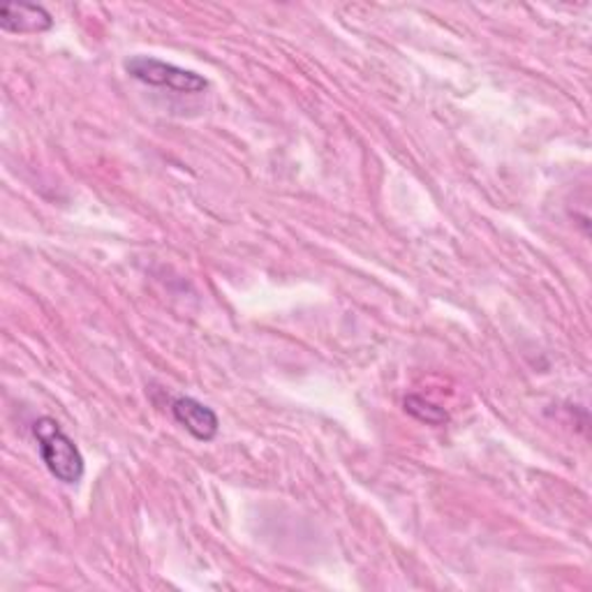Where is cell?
Here are the masks:
<instances>
[{
    "mask_svg": "<svg viewBox=\"0 0 592 592\" xmlns=\"http://www.w3.org/2000/svg\"><path fill=\"white\" fill-rule=\"evenodd\" d=\"M0 28L12 35H39L54 28V19L43 5L5 3L0 10Z\"/></svg>",
    "mask_w": 592,
    "mask_h": 592,
    "instance_id": "277c9868",
    "label": "cell"
},
{
    "mask_svg": "<svg viewBox=\"0 0 592 592\" xmlns=\"http://www.w3.org/2000/svg\"><path fill=\"white\" fill-rule=\"evenodd\" d=\"M126 72L132 79L141 81V84L155 86V89H170L176 93L193 95V93H204L209 89V81L201 74L165 63V60L153 58V56H130L126 60Z\"/></svg>",
    "mask_w": 592,
    "mask_h": 592,
    "instance_id": "7a4b0ae2",
    "label": "cell"
},
{
    "mask_svg": "<svg viewBox=\"0 0 592 592\" xmlns=\"http://www.w3.org/2000/svg\"><path fill=\"white\" fill-rule=\"evenodd\" d=\"M33 436L37 440L39 456H43L47 469L58 481L74 486L84 479V456H81L74 440L58 426L56 419L39 417L33 423Z\"/></svg>",
    "mask_w": 592,
    "mask_h": 592,
    "instance_id": "6da1fadb",
    "label": "cell"
},
{
    "mask_svg": "<svg viewBox=\"0 0 592 592\" xmlns=\"http://www.w3.org/2000/svg\"><path fill=\"white\" fill-rule=\"evenodd\" d=\"M172 415L195 440L211 442L218 438V431H220L218 415L209 405L199 403L197 398H190V396L176 398L172 403Z\"/></svg>",
    "mask_w": 592,
    "mask_h": 592,
    "instance_id": "3957f363",
    "label": "cell"
},
{
    "mask_svg": "<svg viewBox=\"0 0 592 592\" xmlns=\"http://www.w3.org/2000/svg\"><path fill=\"white\" fill-rule=\"evenodd\" d=\"M405 413L413 415L415 419L431 423V426H444L449 421V415L444 413V407L426 401L421 396H407L405 398Z\"/></svg>",
    "mask_w": 592,
    "mask_h": 592,
    "instance_id": "5b68a950",
    "label": "cell"
}]
</instances>
